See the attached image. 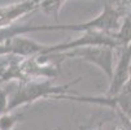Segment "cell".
Instances as JSON below:
<instances>
[{"instance_id":"3","label":"cell","mask_w":131,"mask_h":130,"mask_svg":"<svg viewBox=\"0 0 131 130\" xmlns=\"http://www.w3.org/2000/svg\"><path fill=\"white\" fill-rule=\"evenodd\" d=\"M131 43L123 47L121 57L113 70V74L110 77L109 90L106 92V98H113L118 95L125 88V86L130 81L131 76Z\"/></svg>"},{"instance_id":"7","label":"cell","mask_w":131,"mask_h":130,"mask_svg":"<svg viewBox=\"0 0 131 130\" xmlns=\"http://www.w3.org/2000/svg\"><path fill=\"white\" fill-rule=\"evenodd\" d=\"M0 85H2V83H0Z\"/></svg>"},{"instance_id":"5","label":"cell","mask_w":131,"mask_h":130,"mask_svg":"<svg viewBox=\"0 0 131 130\" xmlns=\"http://www.w3.org/2000/svg\"><path fill=\"white\" fill-rule=\"evenodd\" d=\"M20 118V115H14L12 112H5L0 115V130H13Z\"/></svg>"},{"instance_id":"6","label":"cell","mask_w":131,"mask_h":130,"mask_svg":"<svg viewBox=\"0 0 131 130\" xmlns=\"http://www.w3.org/2000/svg\"><path fill=\"white\" fill-rule=\"evenodd\" d=\"M8 91L0 87V115L8 112Z\"/></svg>"},{"instance_id":"4","label":"cell","mask_w":131,"mask_h":130,"mask_svg":"<svg viewBox=\"0 0 131 130\" xmlns=\"http://www.w3.org/2000/svg\"><path fill=\"white\" fill-rule=\"evenodd\" d=\"M47 46L39 44L30 39L13 38L8 39L4 43H0V56L9 55L17 57H31L36 55H43Z\"/></svg>"},{"instance_id":"2","label":"cell","mask_w":131,"mask_h":130,"mask_svg":"<svg viewBox=\"0 0 131 130\" xmlns=\"http://www.w3.org/2000/svg\"><path fill=\"white\" fill-rule=\"evenodd\" d=\"M60 57L68 59V57H78L82 60H86L93 65L99 66L110 79L113 74V63H114V53L113 48L105 47V46H87V47H79L73 48L65 52H59Z\"/></svg>"},{"instance_id":"1","label":"cell","mask_w":131,"mask_h":130,"mask_svg":"<svg viewBox=\"0 0 131 130\" xmlns=\"http://www.w3.org/2000/svg\"><path fill=\"white\" fill-rule=\"evenodd\" d=\"M79 79H75L70 83L54 86L51 81H27L21 82L18 85L17 90L13 92L10 96H8V112H13L18 107H22L26 104H32L34 102L39 99L46 98H56L59 95H62L64 92L69 91L75 82Z\"/></svg>"}]
</instances>
